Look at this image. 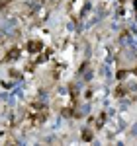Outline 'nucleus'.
<instances>
[{"mask_svg": "<svg viewBox=\"0 0 137 146\" xmlns=\"http://www.w3.org/2000/svg\"><path fill=\"white\" fill-rule=\"evenodd\" d=\"M30 51H32V53H37V51H41V43H39V41H30Z\"/></svg>", "mask_w": 137, "mask_h": 146, "instance_id": "1", "label": "nucleus"}]
</instances>
